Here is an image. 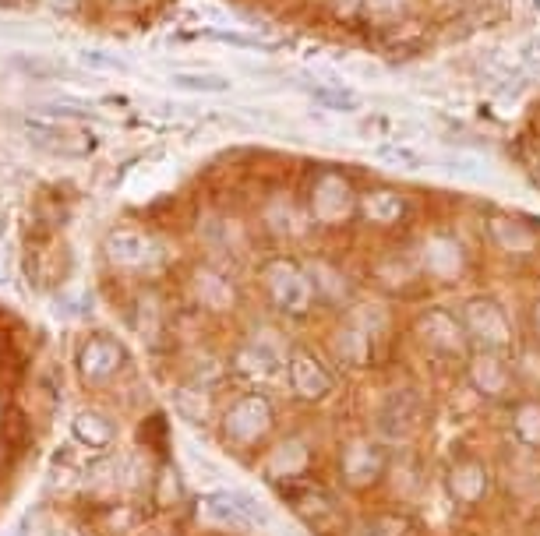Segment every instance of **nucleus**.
<instances>
[{
	"mask_svg": "<svg viewBox=\"0 0 540 536\" xmlns=\"http://www.w3.org/2000/svg\"><path fill=\"white\" fill-rule=\"evenodd\" d=\"M304 96L315 99L318 106H325V110L332 113H357L360 110V99L353 96L350 89H343V85H304Z\"/></svg>",
	"mask_w": 540,
	"mask_h": 536,
	"instance_id": "2eb2a0df",
	"label": "nucleus"
},
{
	"mask_svg": "<svg viewBox=\"0 0 540 536\" xmlns=\"http://www.w3.org/2000/svg\"><path fill=\"white\" fill-rule=\"evenodd\" d=\"M533 328H537V332H540V300H537V304H533Z\"/></svg>",
	"mask_w": 540,
	"mask_h": 536,
	"instance_id": "bb28decb",
	"label": "nucleus"
},
{
	"mask_svg": "<svg viewBox=\"0 0 540 536\" xmlns=\"http://www.w3.org/2000/svg\"><path fill=\"white\" fill-rule=\"evenodd\" d=\"M11 64H15L18 71H25V75H32V78H64V67H60L57 60H50V57H39V53H15V57H11Z\"/></svg>",
	"mask_w": 540,
	"mask_h": 536,
	"instance_id": "6ab92c4d",
	"label": "nucleus"
},
{
	"mask_svg": "<svg viewBox=\"0 0 540 536\" xmlns=\"http://www.w3.org/2000/svg\"><path fill=\"white\" fill-rule=\"evenodd\" d=\"M357 212L364 219H371V223H382V226H392V223H399L403 219V212H406V201L399 198L396 191H364L357 198Z\"/></svg>",
	"mask_w": 540,
	"mask_h": 536,
	"instance_id": "9b49d317",
	"label": "nucleus"
},
{
	"mask_svg": "<svg viewBox=\"0 0 540 536\" xmlns=\"http://www.w3.org/2000/svg\"><path fill=\"white\" fill-rule=\"evenodd\" d=\"M417 424V410H413V402L406 395H396L389 399V406H382V434L392 441H403L406 434L413 431Z\"/></svg>",
	"mask_w": 540,
	"mask_h": 536,
	"instance_id": "4468645a",
	"label": "nucleus"
},
{
	"mask_svg": "<svg viewBox=\"0 0 540 536\" xmlns=\"http://www.w3.org/2000/svg\"><path fill=\"white\" fill-rule=\"evenodd\" d=\"M216 43H226V46H244V50H269V43H262L258 36L251 32H230V29H212L209 32Z\"/></svg>",
	"mask_w": 540,
	"mask_h": 536,
	"instance_id": "5701e85b",
	"label": "nucleus"
},
{
	"mask_svg": "<svg viewBox=\"0 0 540 536\" xmlns=\"http://www.w3.org/2000/svg\"><path fill=\"white\" fill-rule=\"evenodd\" d=\"M410 4H413V0H368V15L378 22V18H382V11H389L385 18H389V22H399V18L410 15Z\"/></svg>",
	"mask_w": 540,
	"mask_h": 536,
	"instance_id": "b1692460",
	"label": "nucleus"
},
{
	"mask_svg": "<svg viewBox=\"0 0 540 536\" xmlns=\"http://www.w3.org/2000/svg\"><path fill=\"white\" fill-rule=\"evenodd\" d=\"M265 279H269V293L276 300V307H283L286 314H304L311 307L315 283L293 261H272Z\"/></svg>",
	"mask_w": 540,
	"mask_h": 536,
	"instance_id": "f03ea898",
	"label": "nucleus"
},
{
	"mask_svg": "<svg viewBox=\"0 0 540 536\" xmlns=\"http://www.w3.org/2000/svg\"><path fill=\"white\" fill-rule=\"evenodd\" d=\"M470 381L477 392L498 399V395H505L512 388V371L505 367V360L495 350H480L470 360Z\"/></svg>",
	"mask_w": 540,
	"mask_h": 536,
	"instance_id": "1a4fd4ad",
	"label": "nucleus"
},
{
	"mask_svg": "<svg viewBox=\"0 0 540 536\" xmlns=\"http://www.w3.org/2000/svg\"><path fill=\"white\" fill-rule=\"evenodd\" d=\"M417 335L424 339V346H428L431 353H438V357H459V353L470 346L466 328L445 311L424 314V318L417 321Z\"/></svg>",
	"mask_w": 540,
	"mask_h": 536,
	"instance_id": "39448f33",
	"label": "nucleus"
},
{
	"mask_svg": "<svg viewBox=\"0 0 540 536\" xmlns=\"http://www.w3.org/2000/svg\"><path fill=\"white\" fill-rule=\"evenodd\" d=\"M385 469V452L371 441H357V445L346 448V459H343V473H346V484L350 487H371L378 477H382Z\"/></svg>",
	"mask_w": 540,
	"mask_h": 536,
	"instance_id": "0eeeda50",
	"label": "nucleus"
},
{
	"mask_svg": "<svg viewBox=\"0 0 540 536\" xmlns=\"http://www.w3.org/2000/svg\"><path fill=\"white\" fill-rule=\"evenodd\" d=\"M357 198L360 194L353 191V184L339 173H325L318 177L315 191H311V212L322 223H343L357 212Z\"/></svg>",
	"mask_w": 540,
	"mask_h": 536,
	"instance_id": "7ed1b4c3",
	"label": "nucleus"
},
{
	"mask_svg": "<svg viewBox=\"0 0 540 536\" xmlns=\"http://www.w3.org/2000/svg\"><path fill=\"white\" fill-rule=\"evenodd\" d=\"M516 434L526 445H540V402H526L516 413Z\"/></svg>",
	"mask_w": 540,
	"mask_h": 536,
	"instance_id": "aec40b11",
	"label": "nucleus"
},
{
	"mask_svg": "<svg viewBox=\"0 0 540 536\" xmlns=\"http://www.w3.org/2000/svg\"><path fill=\"white\" fill-rule=\"evenodd\" d=\"M173 89L180 92H230V78L202 75V71H188V75H173Z\"/></svg>",
	"mask_w": 540,
	"mask_h": 536,
	"instance_id": "a211bd4d",
	"label": "nucleus"
},
{
	"mask_svg": "<svg viewBox=\"0 0 540 536\" xmlns=\"http://www.w3.org/2000/svg\"><path fill=\"white\" fill-rule=\"evenodd\" d=\"M290 374H293V388H297L300 399H322L332 388V374L325 371V364L318 357H311L308 350H300L297 357L290 360Z\"/></svg>",
	"mask_w": 540,
	"mask_h": 536,
	"instance_id": "9d476101",
	"label": "nucleus"
},
{
	"mask_svg": "<svg viewBox=\"0 0 540 536\" xmlns=\"http://www.w3.org/2000/svg\"><path fill=\"white\" fill-rule=\"evenodd\" d=\"M463 265H466L463 247H459V240H452L449 233L431 237L428 244H424V251H420V268L438 279H456L459 272H463Z\"/></svg>",
	"mask_w": 540,
	"mask_h": 536,
	"instance_id": "423d86ee",
	"label": "nucleus"
},
{
	"mask_svg": "<svg viewBox=\"0 0 540 536\" xmlns=\"http://www.w3.org/2000/svg\"><path fill=\"white\" fill-rule=\"evenodd\" d=\"M272 427V406L262 395H248L240 399L223 420V431L230 441H244V445H255L265 438V431Z\"/></svg>",
	"mask_w": 540,
	"mask_h": 536,
	"instance_id": "20e7f679",
	"label": "nucleus"
},
{
	"mask_svg": "<svg viewBox=\"0 0 540 536\" xmlns=\"http://www.w3.org/2000/svg\"><path fill=\"white\" fill-rule=\"evenodd\" d=\"M39 113L50 120H96L99 113L89 110V106H75V103H46L39 106Z\"/></svg>",
	"mask_w": 540,
	"mask_h": 536,
	"instance_id": "412c9836",
	"label": "nucleus"
},
{
	"mask_svg": "<svg viewBox=\"0 0 540 536\" xmlns=\"http://www.w3.org/2000/svg\"><path fill=\"white\" fill-rule=\"evenodd\" d=\"M378 156H382L385 163H399V166H420V163H424L417 152L399 149V145H382V149H378Z\"/></svg>",
	"mask_w": 540,
	"mask_h": 536,
	"instance_id": "393cba45",
	"label": "nucleus"
},
{
	"mask_svg": "<svg viewBox=\"0 0 540 536\" xmlns=\"http://www.w3.org/2000/svg\"><path fill=\"white\" fill-rule=\"evenodd\" d=\"M368 350H371V343H368V332H364V325H350V328H343V332H339L336 353L343 360H350V364H364V360H368Z\"/></svg>",
	"mask_w": 540,
	"mask_h": 536,
	"instance_id": "dca6fc26",
	"label": "nucleus"
},
{
	"mask_svg": "<svg viewBox=\"0 0 540 536\" xmlns=\"http://www.w3.org/2000/svg\"><path fill=\"white\" fill-rule=\"evenodd\" d=\"M29 138L46 152H57V156H68V152H85L89 149V138L82 134H71V131H60V127H43L36 120H29Z\"/></svg>",
	"mask_w": 540,
	"mask_h": 536,
	"instance_id": "ddd939ff",
	"label": "nucleus"
},
{
	"mask_svg": "<svg viewBox=\"0 0 540 536\" xmlns=\"http://www.w3.org/2000/svg\"><path fill=\"white\" fill-rule=\"evenodd\" d=\"M488 233H491V244L505 254H533L540 247L537 230L526 226L523 219L516 216H491Z\"/></svg>",
	"mask_w": 540,
	"mask_h": 536,
	"instance_id": "6e6552de",
	"label": "nucleus"
},
{
	"mask_svg": "<svg viewBox=\"0 0 540 536\" xmlns=\"http://www.w3.org/2000/svg\"><path fill=\"white\" fill-rule=\"evenodd\" d=\"M463 328L466 339H470L477 350H505L512 343V328L505 311L498 307V300L491 297H477L463 307Z\"/></svg>",
	"mask_w": 540,
	"mask_h": 536,
	"instance_id": "f257e3e1",
	"label": "nucleus"
},
{
	"mask_svg": "<svg viewBox=\"0 0 540 536\" xmlns=\"http://www.w3.org/2000/svg\"><path fill=\"white\" fill-rule=\"evenodd\" d=\"M311 283H315V293H325L329 290L332 304H343L346 293H350V283H346V276H339L336 265H315V272H311Z\"/></svg>",
	"mask_w": 540,
	"mask_h": 536,
	"instance_id": "f3484780",
	"label": "nucleus"
},
{
	"mask_svg": "<svg viewBox=\"0 0 540 536\" xmlns=\"http://www.w3.org/2000/svg\"><path fill=\"white\" fill-rule=\"evenodd\" d=\"M484 487H488V473H484V466L480 462H456L449 473V494L456 501H463V505H470V501H477L480 494H484Z\"/></svg>",
	"mask_w": 540,
	"mask_h": 536,
	"instance_id": "f8f14e48",
	"label": "nucleus"
},
{
	"mask_svg": "<svg viewBox=\"0 0 540 536\" xmlns=\"http://www.w3.org/2000/svg\"><path fill=\"white\" fill-rule=\"evenodd\" d=\"M78 60L89 67H99V71H131V64L117 53H106V50H78Z\"/></svg>",
	"mask_w": 540,
	"mask_h": 536,
	"instance_id": "4be33fe9",
	"label": "nucleus"
},
{
	"mask_svg": "<svg viewBox=\"0 0 540 536\" xmlns=\"http://www.w3.org/2000/svg\"><path fill=\"white\" fill-rule=\"evenodd\" d=\"M329 4H332V11H336V18H353L364 0H329Z\"/></svg>",
	"mask_w": 540,
	"mask_h": 536,
	"instance_id": "a878e982",
	"label": "nucleus"
}]
</instances>
